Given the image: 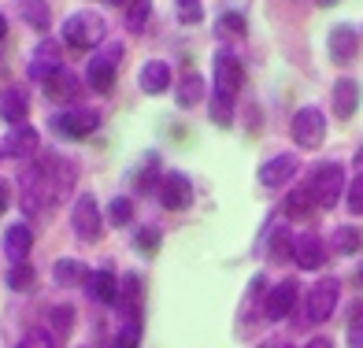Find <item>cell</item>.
<instances>
[{
  "label": "cell",
  "instance_id": "6da1fadb",
  "mask_svg": "<svg viewBox=\"0 0 363 348\" xmlns=\"http://www.w3.org/2000/svg\"><path fill=\"white\" fill-rule=\"evenodd\" d=\"M104 34H108V23H104V15H96V11H71L67 19H63V41L71 48H78V52L96 48L104 41Z\"/></svg>",
  "mask_w": 363,
  "mask_h": 348
},
{
  "label": "cell",
  "instance_id": "7a4b0ae2",
  "mask_svg": "<svg viewBox=\"0 0 363 348\" xmlns=\"http://www.w3.org/2000/svg\"><path fill=\"white\" fill-rule=\"evenodd\" d=\"M308 186H311V193H315L319 208H337L341 193H345V167L341 163H319Z\"/></svg>",
  "mask_w": 363,
  "mask_h": 348
},
{
  "label": "cell",
  "instance_id": "3957f363",
  "mask_svg": "<svg viewBox=\"0 0 363 348\" xmlns=\"http://www.w3.org/2000/svg\"><path fill=\"white\" fill-rule=\"evenodd\" d=\"M119 60H123V45H108L104 52H96V56L86 63V82H89V89L111 93V89H115V67H119Z\"/></svg>",
  "mask_w": 363,
  "mask_h": 348
},
{
  "label": "cell",
  "instance_id": "277c9868",
  "mask_svg": "<svg viewBox=\"0 0 363 348\" xmlns=\"http://www.w3.org/2000/svg\"><path fill=\"white\" fill-rule=\"evenodd\" d=\"M289 134L293 141L301 145V148H319L326 141V119H323V111L319 108H301L293 115V123H289Z\"/></svg>",
  "mask_w": 363,
  "mask_h": 348
},
{
  "label": "cell",
  "instance_id": "5b68a950",
  "mask_svg": "<svg viewBox=\"0 0 363 348\" xmlns=\"http://www.w3.org/2000/svg\"><path fill=\"white\" fill-rule=\"evenodd\" d=\"M337 278H319L315 286L308 289V301H304V319L308 322H326L337 308Z\"/></svg>",
  "mask_w": 363,
  "mask_h": 348
},
{
  "label": "cell",
  "instance_id": "8992f818",
  "mask_svg": "<svg viewBox=\"0 0 363 348\" xmlns=\"http://www.w3.org/2000/svg\"><path fill=\"white\" fill-rule=\"evenodd\" d=\"M211 74H216V93L238 96L241 82H245V67H241L238 52H230V48H219L216 60H211Z\"/></svg>",
  "mask_w": 363,
  "mask_h": 348
},
{
  "label": "cell",
  "instance_id": "52a82bcc",
  "mask_svg": "<svg viewBox=\"0 0 363 348\" xmlns=\"http://www.w3.org/2000/svg\"><path fill=\"white\" fill-rule=\"evenodd\" d=\"M71 226H74L78 241H86V245H93L96 237H101V208H96V201H93L89 193H82L78 201H74V208H71Z\"/></svg>",
  "mask_w": 363,
  "mask_h": 348
},
{
  "label": "cell",
  "instance_id": "ba28073f",
  "mask_svg": "<svg viewBox=\"0 0 363 348\" xmlns=\"http://www.w3.org/2000/svg\"><path fill=\"white\" fill-rule=\"evenodd\" d=\"M296 301H301V286H296V278H286V281H278L274 289H267V296H263V315L278 322L296 308Z\"/></svg>",
  "mask_w": 363,
  "mask_h": 348
},
{
  "label": "cell",
  "instance_id": "9c48e42d",
  "mask_svg": "<svg viewBox=\"0 0 363 348\" xmlns=\"http://www.w3.org/2000/svg\"><path fill=\"white\" fill-rule=\"evenodd\" d=\"M63 52H60V45L56 41H41L38 48H34V56H30V63H26V74H30V82H38V86H45L48 78H52L60 67H63Z\"/></svg>",
  "mask_w": 363,
  "mask_h": 348
},
{
  "label": "cell",
  "instance_id": "30bf717a",
  "mask_svg": "<svg viewBox=\"0 0 363 348\" xmlns=\"http://www.w3.org/2000/svg\"><path fill=\"white\" fill-rule=\"evenodd\" d=\"M160 204L167 208V211H182L189 201H193V186H189V178L186 174H178V171H167L160 181Z\"/></svg>",
  "mask_w": 363,
  "mask_h": 348
},
{
  "label": "cell",
  "instance_id": "8fae6325",
  "mask_svg": "<svg viewBox=\"0 0 363 348\" xmlns=\"http://www.w3.org/2000/svg\"><path fill=\"white\" fill-rule=\"evenodd\" d=\"M38 145H41L38 130L23 123V126H11L8 130V137L0 141V152L11 156V159H30V156H38Z\"/></svg>",
  "mask_w": 363,
  "mask_h": 348
},
{
  "label": "cell",
  "instance_id": "7c38bea8",
  "mask_svg": "<svg viewBox=\"0 0 363 348\" xmlns=\"http://www.w3.org/2000/svg\"><path fill=\"white\" fill-rule=\"evenodd\" d=\"M96 126H101V111H93V108H74L56 119V130L67 137H89Z\"/></svg>",
  "mask_w": 363,
  "mask_h": 348
},
{
  "label": "cell",
  "instance_id": "4fadbf2b",
  "mask_svg": "<svg viewBox=\"0 0 363 348\" xmlns=\"http://www.w3.org/2000/svg\"><path fill=\"white\" fill-rule=\"evenodd\" d=\"M30 115V96L23 86H4L0 89V119L8 126H23Z\"/></svg>",
  "mask_w": 363,
  "mask_h": 348
},
{
  "label": "cell",
  "instance_id": "5bb4252c",
  "mask_svg": "<svg viewBox=\"0 0 363 348\" xmlns=\"http://www.w3.org/2000/svg\"><path fill=\"white\" fill-rule=\"evenodd\" d=\"M138 82H141V93H148V96H160V93H167V89L174 86L171 63H163V60H148L145 67L138 71Z\"/></svg>",
  "mask_w": 363,
  "mask_h": 348
},
{
  "label": "cell",
  "instance_id": "9a60e30c",
  "mask_svg": "<svg viewBox=\"0 0 363 348\" xmlns=\"http://www.w3.org/2000/svg\"><path fill=\"white\" fill-rule=\"evenodd\" d=\"M296 171H301V159L289 156V152H282V156H271V159L259 167V181H263L267 189H278V186H286Z\"/></svg>",
  "mask_w": 363,
  "mask_h": 348
},
{
  "label": "cell",
  "instance_id": "2e32d148",
  "mask_svg": "<svg viewBox=\"0 0 363 348\" xmlns=\"http://www.w3.org/2000/svg\"><path fill=\"white\" fill-rule=\"evenodd\" d=\"M293 259L301 263L304 271H319L323 263H326V245H323V237L319 234H301L296 237V245H293Z\"/></svg>",
  "mask_w": 363,
  "mask_h": 348
},
{
  "label": "cell",
  "instance_id": "e0dca14e",
  "mask_svg": "<svg viewBox=\"0 0 363 348\" xmlns=\"http://www.w3.org/2000/svg\"><path fill=\"white\" fill-rule=\"evenodd\" d=\"M30 245H34V230H30L26 223H11L4 230V256L11 263H23L30 256Z\"/></svg>",
  "mask_w": 363,
  "mask_h": 348
},
{
  "label": "cell",
  "instance_id": "ac0fdd59",
  "mask_svg": "<svg viewBox=\"0 0 363 348\" xmlns=\"http://www.w3.org/2000/svg\"><path fill=\"white\" fill-rule=\"evenodd\" d=\"M359 108V82L356 78H337V86H334V111H337V119H352Z\"/></svg>",
  "mask_w": 363,
  "mask_h": 348
},
{
  "label": "cell",
  "instance_id": "d6986e66",
  "mask_svg": "<svg viewBox=\"0 0 363 348\" xmlns=\"http://www.w3.org/2000/svg\"><path fill=\"white\" fill-rule=\"evenodd\" d=\"M359 52V38L352 26H337L334 34H330V56H334V63H352Z\"/></svg>",
  "mask_w": 363,
  "mask_h": 348
},
{
  "label": "cell",
  "instance_id": "ffe728a7",
  "mask_svg": "<svg viewBox=\"0 0 363 348\" xmlns=\"http://www.w3.org/2000/svg\"><path fill=\"white\" fill-rule=\"evenodd\" d=\"M86 289L93 301H101V304H115L119 301V281H115L111 271H93L86 274Z\"/></svg>",
  "mask_w": 363,
  "mask_h": 348
},
{
  "label": "cell",
  "instance_id": "44dd1931",
  "mask_svg": "<svg viewBox=\"0 0 363 348\" xmlns=\"http://www.w3.org/2000/svg\"><path fill=\"white\" fill-rule=\"evenodd\" d=\"M15 8H19V19L30 26V30H45L52 26V8L45 4V0H15Z\"/></svg>",
  "mask_w": 363,
  "mask_h": 348
},
{
  "label": "cell",
  "instance_id": "7402d4cb",
  "mask_svg": "<svg viewBox=\"0 0 363 348\" xmlns=\"http://www.w3.org/2000/svg\"><path fill=\"white\" fill-rule=\"evenodd\" d=\"M41 89H45L48 96H52V101H56V104H67V101H71V96L78 93V78H74V74H71L67 67H60V71H56L52 78H48V82H45V86H41Z\"/></svg>",
  "mask_w": 363,
  "mask_h": 348
},
{
  "label": "cell",
  "instance_id": "603a6c76",
  "mask_svg": "<svg viewBox=\"0 0 363 348\" xmlns=\"http://www.w3.org/2000/svg\"><path fill=\"white\" fill-rule=\"evenodd\" d=\"M311 211H315V193H311V186H296L286 196V215H289V219H296V223H304Z\"/></svg>",
  "mask_w": 363,
  "mask_h": 348
},
{
  "label": "cell",
  "instance_id": "cb8c5ba5",
  "mask_svg": "<svg viewBox=\"0 0 363 348\" xmlns=\"http://www.w3.org/2000/svg\"><path fill=\"white\" fill-rule=\"evenodd\" d=\"M204 96V78L196 74V71H189L186 78L174 86V101H178V108H193L196 101Z\"/></svg>",
  "mask_w": 363,
  "mask_h": 348
},
{
  "label": "cell",
  "instance_id": "d4e9b609",
  "mask_svg": "<svg viewBox=\"0 0 363 348\" xmlns=\"http://www.w3.org/2000/svg\"><path fill=\"white\" fill-rule=\"evenodd\" d=\"M334 248H337V252H345V256L359 252V248H363V230H356V226H337V230H334Z\"/></svg>",
  "mask_w": 363,
  "mask_h": 348
},
{
  "label": "cell",
  "instance_id": "484cf974",
  "mask_svg": "<svg viewBox=\"0 0 363 348\" xmlns=\"http://www.w3.org/2000/svg\"><path fill=\"white\" fill-rule=\"evenodd\" d=\"M8 289L11 293H26V289H34V267L23 259V263H11L8 267Z\"/></svg>",
  "mask_w": 363,
  "mask_h": 348
},
{
  "label": "cell",
  "instance_id": "4316f807",
  "mask_svg": "<svg viewBox=\"0 0 363 348\" xmlns=\"http://www.w3.org/2000/svg\"><path fill=\"white\" fill-rule=\"evenodd\" d=\"M148 11H152V0H130V4H126V30H130V34H141V30H145Z\"/></svg>",
  "mask_w": 363,
  "mask_h": 348
},
{
  "label": "cell",
  "instance_id": "83f0119b",
  "mask_svg": "<svg viewBox=\"0 0 363 348\" xmlns=\"http://www.w3.org/2000/svg\"><path fill=\"white\" fill-rule=\"evenodd\" d=\"M211 123H216V126H230V123H234V96H230V93H216V96H211Z\"/></svg>",
  "mask_w": 363,
  "mask_h": 348
},
{
  "label": "cell",
  "instance_id": "f1b7e54d",
  "mask_svg": "<svg viewBox=\"0 0 363 348\" xmlns=\"http://www.w3.org/2000/svg\"><path fill=\"white\" fill-rule=\"evenodd\" d=\"M160 159L156 156H145V167H141V174H138V189L141 193H152V189H160Z\"/></svg>",
  "mask_w": 363,
  "mask_h": 348
},
{
  "label": "cell",
  "instance_id": "f546056e",
  "mask_svg": "<svg viewBox=\"0 0 363 348\" xmlns=\"http://www.w3.org/2000/svg\"><path fill=\"white\" fill-rule=\"evenodd\" d=\"M293 237L286 234V230H278V234L271 237V248H267V256L274 259V263H286V259H293Z\"/></svg>",
  "mask_w": 363,
  "mask_h": 348
},
{
  "label": "cell",
  "instance_id": "4dcf8cb0",
  "mask_svg": "<svg viewBox=\"0 0 363 348\" xmlns=\"http://www.w3.org/2000/svg\"><path fill=\"white\" fill-rule=\"evenodd\" d=\"M130 215H134V204H130V196H115V201L108 204V223L111 226H126Z\"/></svg>",
  "mask_w": 363,
  "mask_h": 348
},
{
  "label": "cell",
  "instance_id": "1f68e13d",
  "mask_svg": "<svg viewBox=\"0 0 363 348\" xmlns=\"http://www.w3.org/2000/svg\"><path fill=\"white\" fill-rule=\"evenodd\" d=\"M52 278L60 281V286H71V281H78V278H82V263H78V259H56Z\"/></svg>",
  "mask_w": 363,
  "mask_h": 348
},
{
  "label": "cell",
  "instance_id": "d6a6232c",
  "mask_svg": "<svg viewBox=\"0 0 363 348\" xmlns=\"http://www.w3.org/2000/svg\"><path fill=\"white\" fill-rule=\"evenodd\" d=\"M174 15L182 23H201L204 19V4L201 0H174Z\"/></svg>",
  "mask_w": 363,
  "mask_h": 348
},
{
  "label": "cell",
  "instance_id": "836d02e7",
  "mask_svg": "<svg viewBox=\"0 0 363 348\" xmlns=\"http://www.w3.org/2000/svg\"><path fill=\"white\" fill-rule=\"evenodd\" d=\"M71 326H74V308H67V304H60V308H52V330L60 337H67L71 334Z\"/></svg>",
  "mask_w": 363,
  "mask_h": 348
},
{
  "label": "cell",
  "instance_id": "e575fe53",
  "mask_svg": "<svg viewBox=\"0 0 363 348\" xmlns=\"http://www.w3.org/2000/svg\"><path fill=\"white\" fill-rule=\"evenodd\" d=\"M349 344L363 348V301L352 304V319H349Z\"/></svg>",
  "mask_w": 363,
  "mask_h": 348
},
{
  "label": "cell",
  "instance_id": "d590c367",
  "mask_svg": "<svg viewBox=\"0 0 363 348\" xmlns=\"http://www.w3.org/2000/svg\"><path fill=\"white\" fill-rule=\"evenodd\" d=\"M345 204H349V211H352V215H363V174L349 186V201H345Z\"/></svg>",
  "mask_w": 363,
  "mask_h": 348
},
{
  "label": "cell",
  "instance_id": "8d00e7d4",
  "mask_svg": "<svg viewBox=\"0 0 363 348\" xmlns=\"http://www.w3.org/2000/svg\"><path fill=\"white\" fill-rule=\"evenodd\" d=\"M19 348H56V344H52V337H48L45 330H30V334L19 341Z\"/></svg>",
  "mask_w": 363,
  "mask_h": 348
},
{
  "label": "cell",
  "instance_id": "74e56055",
  "mask_svg": "<svg viewBox=\"0 0 363 348\" xmlns=\"http://www.w3.org/2000/svg\"><path fill=\"white\" fill-rule=\"evenodd\" d=\"M223 26L230 30V34H245V15L241 11H226L223 15Z\"/></svg>",
  "mask_w": 363,
  "mask_h": 348
},
{
  "label": "cell",
  "instance_id": "f35d334b",
  "mask_svg": "<svg viewBox=\"0 0 363 348\" xmlns=\"http://www.w3.org/2000/svg\"><path fill=\"white\" fill-rule=\"evenodd\" d=\"M138 245L141 248H156L160 245V234H156V230H145V234H138Z\"/></svg>",
  "mask_w": 363,
  "mask_h": 348
},
{
  "label": "cell",
  "instance_id": "ab89813d",
  "mask_svg": "<svg viewBox=\"0 0 363 348\" xmlns=\"http://www.w3.org/2000/svg\"><path fill=\"white\" fill-rule=\"evenodd\" d=\"M8 201H11V193H8V186H4V181H0V211L8 208Z\"/></svg>",
  "mask_w": 363,
  "mask_h": 348
},
{
  "label": "cell",
  "instance_id": "60d3db41",
  "mask_svg": "<svg viewBox=\"0 0 363 348\" xmlns=\"http://www.w3.org/2000/svg\"><path fill=\"white\" fill-rule=\"evenodd\" d=\"M304 348H334V344H330V341H326V337H315V341H308V344H304Z\"/></svg>",
  "mask_w": 363,
  "mask_h": 348
},
{
  "label": "cell",
  "instance_id": "b9f144b4",
  "mask_svg": "<svg viewBox=\"0 0 363 348\" xmlns=\"http://www.w3.org/2000/svg\"><path fill=\"white\" fill-rule=\"evenodd\" d=\"M4 34H8V19L0 15V41H4Z\"/></svg>",
  "mask_w": 363,
  "mask_h": 348
},
{
  "label": "cell",
  "instance_id": "7bdbcfd3",
  "mask_svg": "<svg viewBox=\"0 0 363 348\" xmlns=\"http://www.w3.org/2000/svg\"><path fill=\"white\" fill-rule=\"evenodd\" d=\"M315 4H319V8H330V4H337V0H315Z\"/></svg>",
  "mask_w": 363,
  "mask_h": 348
},
{
  "label": "cell",
  "instance_id": "ee69618b",
  "mask_svg": "<svg viewBox=\"0 0 363 348\" xmlns=\"http://www.w3.org/2000/svg\"><path fill=\"white\" fill-rule=\"evenodd\" d=\"M267 348H289V344H267Z\"/></svg>",
  "mask_w": 363,
  "mask_h": 348
},
{
  "label": "cell",
  "instance_id": "f6af8a7d",
  "mask_svg": "<svg viewBox=\"0 0 363 348\" xmlns=\"http://www.w3.org/2000/svg\"><path fill=\"white\" fill-rule=\"evenodd\" d=\"M359 281H363V271H359Z\"/></svg>",
  "mask_w": 363,
  "mask_h": 348
}]
</instances>
